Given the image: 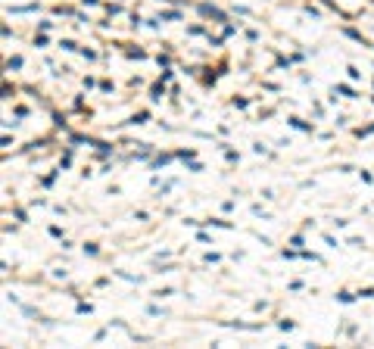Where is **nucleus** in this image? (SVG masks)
Instances as JSON below:
<instances>
[]
</instances>
